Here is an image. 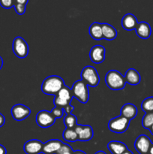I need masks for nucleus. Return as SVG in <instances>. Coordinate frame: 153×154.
Masks as SVG:
<instances>
[{
  "label": "nucleus",
  "instance_id": "obj_29",
  "mask_svg": "<svg viewBox=\"0 0 153 154\" xmlns=\"http://www.w3.org/2000/svg\"><path fill=\"white\" fill-rule=\"evenodd\" d=\"M68 151H73L71 147H70V145H68V144H64V143H63V144L62 145V147H60L59 150L57 151V153L56 154H62V153H66V152H68Z\"/></svg>",
  "mask_w": 153,
  "mask_h": 154
},
{
  "label": "nucleus",
  "instance_id": "obj_26",
  "mask_svg": "<svg viewBox=\"0 0 153 154\" xmlns=\"http://www.w3.org/2000/svg\"><path fill=\"white\" fill-rule=\"evenodd\" d=\"M50 112H51V114H52V116H53L56 119L61 118V117H62L63 116L65 115L63 108H58V107H55V108H54L53 109L50 111Z\"/></svg>",
  "mask_w": 153,
  "mask_h": 154
},
{
  "label": "nucleus",
  "instance_id": "obj_3",
  "mask_svg": "<svg viewBox=\"0 0 153 154\" xmlns=\"http://www.w3.org/2000/svg\"><path fill=\"white\" fill-rule=\"evenodd\" d=\"M73 98L77 99L80 103L86 104L89 99V90L88 86L82 80L74 82L71 88Z\"/></svg>",
  "mask_w": 153,
  "mask_h": 154
},
{
  "label": "nucleus",
  "instance_id": "obj_17",
  "mask_svg": "<svg viewBox=\"0 0 153 154\" xmlns=\"http://www.w3.org/2000/svg\"><path fill=\"white\" fill-rule=\"evenodd\" d=\"M126 84H128L132 86H136L140 83L141 76L139 72L134 69H128L124 75Z\"/></svg>",
  "mask_w": 153,
  "mask_h": 154
},
{
  "label": "nucleus",
  "instance_id": "obj_14",
  "mask_svg": "<svg viewBox=\"0 0 153 154\" xmlns=\"http://www.w3.org/2000/svg\"><path fill=\"white\" fill-rule=\"evenodd\" d=\"M63 144L62 141L58 139H51L44 143L43 150L42 153L44 154H56L57 153L62 145Z\"/></svg>",
  "mask_w": 153,
  "mask_h": 154
},
{
  "label": "nucleus",
  "instance_id": "obj_32",
  "mask_svg": "<svg viewBox=\"0 0 153 154\" xmlns=\"http://www.w3.org/2000/svg\"><path fill=\"white\" fill-rule=\"evenodd\" d=\"M28 0H15V3L24 5H26V4L28 3Z\"/></svg>",
  "mask_w": 153,
  "mask_h": 154
},
{
  "label": "nucleus",
  "instance_id": "obj_36",
  "mask_svg": "<svg viewBox=\"0 0 153 154\" xmlns=\"http://www.w3.org/2000/svg\"><path fill=\"white\" fill-rule=\"evenodd\" d=\"M2 66H3V60L2 58L0 57V70H1V69L2 68Z\"/></svg>",
  "mask_w": 153,
  "mask_h": 154
},
{
  "label": "nucleus",
  "instance_id": "obj_18",
  "mask_svg": "<svg viewBox=\"0 0 153 154\" xmlns=\"http://www.w3.org/2000/svg\"><path fill=\"white\" fill-rule=\"evenodd\" d=\"M138 110L134 104L127 103L122 106L121 109V116L131 120L137 115Z\"/></svg>",
  "mask_w": 153,
  "mask_h": 154
},
{
  "label": "nucleus",
  "instance_id": "obj_30",
  "mask_svg": "<svg viewBox=\"0 0 153 154\" xmlns=\"http://www.w3.org/2000/svg\"><path fill=\"white\" fill-rule=\"evenodd\" d=\"M74 107L73 106V105H71L70 104V105H67V106L65 107V108H64V112L65 114H71L72 111H74Z\"/></svg>",
  "mask_w": 153,
  "mask_h": 154
},
{
  "label": "nucleus",
  "instance_id": "obj_5",
  "mask_svg": "<svg viewBox=\"0 0 153 154\" xmlns=\"http://www.w3.org/2000/svg\"><path fill=\"white\" fill-rule=\"evenodd\" d=\"M73 99L71 89L69 88L68 86L64 84L62 88L58 91L54 97V105L55 107L62 108L64 109L67 105H70Z\"/></svg>",
  "mask_w": 153,
  "mask_h": 154
},
{
  "label": "nucleus",
  "instance_id": "obj_6",
  "mask_svg": "<svg viewBox=\"0 0 153 154\" xmlns=\"http://www.w3.org/2000/svg\"><path fill=\"white\" fill-rule=\"evenodd\" d=\"M130 120L122 116H118L111 119L108 123V128L111 132L116 134L124 133L128 129Z\"/></svg>",
  "mask_w": 153,
  "mask_h": 154
},
{
  "label": "nucleus",
  "instance_id": "obj_38",
  "mask_svg": "<svg viewBox=\"0 0 153 154\" xmlns=\"http://www.w3.org/2000/svg\"><path fill=\"white\" fill-rule=\"evenodd\" d=\"M94 154H106V153H105V152L102 151V150H100V151H98L97 153H95Z\"/></svg>",
  "mask_w": 153,
  "mask_h": 154
},
{
  "label": "nucleus",
  "instance_id": "obj_35",
  "mask_svg": "<svg viewBox=\"0 0 153 154\" xmlns=\"http://www.w3.org/2000/svg\"><path fill=\"white\" fill-rule=\"evenodd\" d=\"M148 153H149V154H153V143H152V144L151 147H150V149H149V151H148Z\"/></svg>",
  "mask_w": 153,
  "mask_h": 154
},
{
  "label": "nucleus",
  "instance_id": "obj_33",
  "mask_svg": "<svg viewBox=\"0 0 153 154\" xmlns=\"http://www.w3.org/2000/svg\"><path fill=\"white\" fill-rule=\"evenodd\" d=\"M0 154H7L6 148L3 145L0 144Z\"/></svg>",
  "mask_w": 153,
  "mask_h": 154
},
{
  "label": "nucleus",
  "instance_id": "obj_25",
  "mask_svg": "<svg viewBox=\"0 0 153 154\" xmlns=\"http://www.w3.org/2000/svg\"><path fill=\"white\" fill-rule=\"evenodd\" d=\"M153 125V112L146 113L142 119V126L144 129L149 130Z\"/></svg>",
  "mask_w": 153,
  "mask_h": 154
},
{
  "label": "nucleus",
  "instance_id": "obj_24",
  "mask_svg": "<svg viewBox=\"0 0 153 154\" xmlns=\"http://www.w3.org/2000/svg\"><path fill=\"white\" fill-rule=\"evenodd\" d=\"M141 109L145 113H150L153 111V96L146 98L141 103Z\"/></svg>",
  "mask_w": 153,
  "mask_h": 154
},
{
  "label": "nucleus",
  "instance_id": "obj_7",
  "mask_svg": "<svg viewBox=\"0 0 153 154\" xmlns=\"http://www.w3.org/2000/svg\"><path fill=\"white\" fill-rule=\"evenodd\" d=\"M12 49L14 55L20 59H24L28 56L29 48L27 42L20 36H17L13 41Z\"/></svg>",
  "mask_w": 153,
  "mask_h": 154
},
{
  "label": "nucleus",
  "instance_id": "obj_41",
  "mask_svg": "<svg viewBox=\"0 0 153 154\" xmlns=\"http://www.w3.org/2000/svg\"><path fill=\"white\" fill-rule=\"evenodd\" d=\"M146 154H149V153H146Z\"/></svg>",
  "mask_w": 153,
  "mask_h": 154
},
{
  "label": "nucleus",
  "instance_id": "obj_4",
  "mask_svg": "<svg viewBox=\"0 0 153 154\" xmlns=\"http://www.w3.org/2000/svg\"><path fill=\"white\" fill-rule=\"evenodd\" d=\"M81 80L83 81L87 86L95 87L100 83V77L97 69L93 66H86L82 69L80 74Z\"/></svg>",
  "mask_w": 153,
  "mask_h": 154
},
{
  "label": "nucleus",
  "instance_id": "obj_21",
  "mask_svg": "<svg viewBox=\"0 0 153 154\" xmlns=\"http://www.w3.org/2000/svg\"><path fill=\"white\" fill-rule=\"evenodd\" d=\"M90 36L93 39L97 41H100L103 39V34H102V26L101 23L98 22H94L91 24L88 29Z\"/></svg>",
  "mask_w": 153,
  "mask_h": 154
},
{
  "label": "nucleus",
  "instance_id": "obj_9",
  "mask_svg": "<svg viewBox=\"0 0 153 154\" xmlns=\"http://www.w3.org/2000/svg\"><path fill=\"white\" fill-rule=\"evenodd\" d=\"M11 116L16 121H22L31 114V110L22 104H16L11 108Z\"/></svg>",
  "mask_w": 153,
  "mask_h": 154
},
{
  "label": "nucleus",
  "instance_id": "obj_37",
  "mask_svg": "<svg viewBox=\"0 0 153 154\" xmlns=\"http://www.w3.org/2000/svg\"><path fill=\"white\" fill-rule=\"evenodd\" d=\"M122 154H134V153H132V151H130V150H127L125 152H124V153H123Z\"/></svg>",
  "mask_w": 153,
  "mask_h": 154
},
{
  "label": "nucleus",
  "instance_id": "obj_11",
  "mask_svg": "<svg viewBox=\"0 0 153 154\" xmlns=\"http://www.w3.org/2000/svg\"><path fill=\"white\" fill-rule=\"evenodd\" d=\"M150 138L146 135H140L134 141V148L140 154L148 153L152 145Z\"/></svg>",
  "mask_w": 153,
  "mask_h": 154
},
{
  "label": "nucleus",
  "instance_id": "obj_22",
  "mask_svg": "<svg viewBox=\"0 0 153 154\" xmlns=\"http://www.w3.org/2000/svg\"><path fill=\"white\" fill-rule=\"evenodd\" d=\"M62 138L64 141L68 142H75L78 141V135L74 129L66 128L62 133Z\"/></svg>",
  "mask_w": 153,
  "mask_h": 154
},
{
  "label": "nucleus",
  "instance_id": "obj_15",
  "mask_svg": "<svg viewBox=\"0 0 153 154\" xmlns=\"http://www.w3.org/2000/svg\"><path fill=\"white\" fill-rule=\"evenodd\" d=\"M136 35L142 39H147L151 36L152 29L149 24L145 21L138 23L135 29Z\"/></svg>",
  "mask_w": 153,
  "mask_h": 154
},
{
  "label": "nucleus",
  "instance_id": "obj_27",
  "mask_svg": "<svg viewBox=\"0 0 153 154\" xmlns=\"http://www.w3.org/2000/svg\"><path fill=\"white\" fill-rule=\"evenodd\" d=\"M15 5V0H0V5L5 9H10Z\"/></svg>",
  "mask_w": 153,
  "mask_h": 154
},
{
  "label": "nucleus",
  "instance_id": "obj_39",
  "mask_svg": "<svg viewBox=\"0 0 153 154\" xmlns=\"http://www.w3.org/2000/svg\"><path fill=\"white\" fill-rule=\"evenodd\" d=\"M149 131H150V133L153 135V125L151 126V128L149 129Z\"/></svg>",
  "mask_w": 153,
  "mask_h": 154
},
{
  "label": "nucleus",
  "instance_id": "obj_13",
  "mask_svg": "<svg viewBox=\"0 0 153 154\" xmlns=\"http://www.w3.org/2000/svg\"><path fill=\"white\" fill-rule=\"evenodd\" d=\"M44 143L38 139L28 140L25 143L23 150L26 154H40L42 153Z\"/></svg>",
  "mask_w": 153,
  "mask_h": 154
},
{
  "label": "nucleus",
  "instance_id": "obj_28",
  "mask_svg": "<svg viewBox=\"0 0 153 154\" xmlns=\"http://www.w3.org/2000/svg\"><path fill=\"white\" fill-rule=\"evenodd\" d=\"M14 9L15 11L16 12V14L19 15H22L25 14L26 12V5L21 4H18V3H15L14 5Z\"/></svg>",
  "mask_w": 153,
  "mask_h": 154
},
{
  "label": "nucleus",
  "instance_id": "obj_34",
  "mask_svg": "<svg viewBox=\"0 0 153 154\" xmlns=\"http://www.w3.org/2000/svg\"><path fill=\"white\" fill-rule=\"evenodd\" d=\"M73 154H86V153L83 151H81V150H76V151H74Z\"/></svg>",
  "mask_w": 153,
  "mask_h": 154
},
{
  "label": "nucleus",
  "instance_id": "obj_1",
  "mask_svg": "<svg viewBox=\"0 0 153 154\" xmlns=\"http://www.w3.org/2000/svg\"><path fill=\"white\" fill-rule=\"evenodd\" d=\"M64 85V82L61 77L58 75H50L43 81L41 91L44 94L55 96Z\"/></svg>",
  "mask_w": 153,
  "mask_h": 154
},
{
  "label": "nucleus",
  "instance_id": "obj_19",
  "mask_svg": "<svg viewBox=\"0 0 153 154\" xmlns=\"http://www.w3.org/2000/svg\"><path fill=\"white\" fill-rule=\"evenodd\" d=\"M107 148L112 154H122L128 149L124 143L118 141H111L108 143Z\"/></svg>",
  "mask_w": 153,
  "mask_h": 154
},
{
  "label": "nucleus",
  "instance_id": "obj_40",
  "mask_svg": "<svg viewBox=\"0 0 153 154\" xmlns=\"http://www.w3.org/2000/svg\"><path fill=\"white\" fill-rule=\"evenodd\" d=\"M73 153H74V150H73V151L66 152V153H62V154H73Z\"/></svg>",
  "mask_w": 153,
  "mask_h": 154
},
{
  "label": "nucleus",
  "instance_id": "obj_2",
  "mask_svg": "<svg viewBox=\"0 0 153 154\" xmlns=\"http://www.w3.org/2000/svg\"><path fill=\"white\" fill-rule=\"evenodd\" d=\"M105 84L112 90H122L126 85L124 76L117 70H110L105 75Z\"/></svg>",
  "mask_w": 153,
  "mask_h": 154
},
{
  "label": "nucleus",
  "instance_id": "obj_8",
  "mask_svg": "<svg viewBox=\"0 0 153 154\" xmlns=\"http://www.w3.org/2000/svg\"><path fill=\"white\" fill-rule=\"evenodd\" d=\"M56 119L52 116L50 111L42 110L36 115V123L39 127L49 128L53 126Z\"/></svg>",
  "mask_w": 153,
  "mask_h": 154
},
{
  "label": "nucleus",
  "instance_id": "obj_31",
  "mask_svg": "<svg viewBox=\"0 0 153 154\" xmlns=\"http://www.w3.org/2000/svg\"><path fill=\"white\" fill-rule=\"evenodd\" d=\"M4 123H5V118H4V115L0 113V127L4 126Z\"/></svg>",
  "mask_w": 153,
  "mask_h": 154
},
{
  "label": "nucleus",
  "instance_id": "obj_23",
  "mask_svg": "<svg viewBox=\"0 0 153 154\" xmlns=\"http://www.w3.org/2000/svg\"><path fill=\"white\" fill-rule=\"evenodd\" d=\"M64 126L68 129H74L77 125V118L72 114H65L63 120Z\"/></svg>",
  "mask_w": 153,
  "mask_h": 154
},
{
  "label": "nucleus",
  "instance_id": "obj_12",
  "mask_svg": "<svg viewBox=\"0 0 153 154\" xmlns=\"http://www.w3.org/2000/svg\"><path fill=\"white\" fill-rule=\"evenodd\" d=\"M106 50L102 45H97L92 48L89 52V58L93 63L100 64L105 60Z\"/></svg>",
  "mask_w": 153,
  "mask_h": 154
},
{
  "label": "nucleus",
  "instance_id": "obj_20",
  "mask_svg": "<svg viewBox=\"0 0 153 154\" xmlns=\"http://www.w3.org/2000/svg\"><path fill=\"white\" fill-rule=\"evenodd\" d=\"M103 38L107 41H112L117 36V31L115 27L109 23H101Z\"/></svg>",
  "mask_w": 153,
  "mask_h": 154
},
{
  "label": "nucleus",
  "instance_id": "obj_10",
  "mask_svg": "<svg viewBox=\"0 0 153 154\" xmlns=\"http://www.w3.org/2000/svg\"><path fill=\"white\" fill-rule=\"evenodd\" d=\"M74 129L78 135V141H88L93 138L94 132L93 129L89 125L77 124Z\"/></svg>",
  "mask_w": 153,
  "mask_h": 154
},
{
  "label": "nucleus",
  "instance_id": "obj_16",
  "mask_svg": "<svg viewBox=\"0 0 153 154\" xmlns=\"http://www.w3.org/2000/svg\"><path fill=\"white\" fill-rule=\"evenodd\" d=\"M138 24L137 19L132 14H127L122 19V26L127 31L135 30Z\"/></svg>",
  "mask_w": 153,
  "mask_h": 154
}]
</instances>
